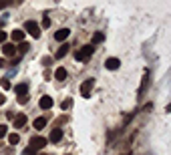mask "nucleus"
Listing matches in <instances>:
<instances>
[{
    "label": "nucleus",
    "mask_w": 171,
    "mask_h": 155,
    "mask_svg": "<svg viewBox=\"0 0 171 155\" xmlns=\"http://www.w3.org/2000/svg\"><path fill=\"white\" fill-rule=\"evenodd\" d=\"M71 105H72V101H71V99H67V101L62 103V109H65V111H67V109H71Z\"/></svg>",
    "instance_id": "25"
},
{
    "label": "nucleus",
    "mask_w": 171,
    "mask_h": 155,
    "mask_svg": "<svg viewBox=\"0 0 171 155\" xmlns=\"http://www.w3.org/2000/svg\"><path fill=\"white\" fill-rule=\"evenodd\" d=\"M46 143H49V141H46V137L36 135V137H32V139H30V149H34V151H40V149H44Z\"/></svg>",
    "instance_id": "2"
},
{
    "label": "nucleus",
    "mask_w": 171,
    "mask_h": 155,
    "mask_svg": "<svg viewBox=\"0 0 171 155\" xmlns=\"http://www.w3.org/2000/svg\"><path fill=\"white\" fill-rule=\"evenodd\" d=\"M18 141H20V137L16 135V133H10V135H8V143H10V145H16Z\"/></svg>",
    "instance_id": "18"
},
{
    "label": "nucleus",
    "mask_w": 171,
    "mask_h": 155,
    "mask_svg": "<svg viewBox=\"0 0 171 155\" xmlns=\"http://www.w3.org/2000/svg\"><path fill=\"white\" fill-rule=\"evenodd\" d=\"M68 49H71V46H68V45H62L61 49L57 50V59H62V57H65V54L68 53Z\"/></svg>",
    "instance_id": "15"
},
{
    "label": "nucleus",
    "mask_w": 171,
    "mask_h": 155,
    "mask_svg": "<svg viewBox=\"0 0 171 155\" xmlns=\"http://www.w3.org/2000/svg\"><path fill=\"white\" fill-rule=\"evenodd\" d=\"M50 63H53V59H50V57H44V59H42V64H44V67H46V64H50Z\"/></svg>",
    "instance_id": "27"
},
{
    "label": "nucleus",
    "mask_w": 171,
    "mask_h": 155,
    "mask_svg": "<svg viewBox=\"0 0 171 155\" xmlns=\"http://www.w3.org/2000/svg\"><path fill=\"white\" fill-rule=\"evenodd\" d=\"M0 87H2V89H6V91H8V89H10V79H8V77L0 79Z\"/></svg>",
    "instance_id": "19"
},
{
    "label": "nucleus",
    "mask_w": 171,
    "mask_h": 155,
    "mask_svg": "<svg viewBox=\"0 0 171 155\" xmlns=\"http://www.w3.org/2000/svg\"><path fill=\"white\" fill-rule=\"evenodd\" d=\"M42 26L49 28V26H50V18H42Z\"/></svg>",
    "instance_id": "26"
},
{
    "label": "nucleus",
    "mask_w": 171,
    "mask_h": 155,
    "mask_svg": "<svg viewBox=\"0 0 171 155\" xmlns=\"http://www.w3.org/2000/svg\"><path fill=\"white\" fill-rule=\"evenodd\" d=\"M2 67H6V61H4V59H0V68Z\"/></svg>",
    "instance_id": "30"
},
{
    "label": "nucleus",
    "mask_w": 171,
    "mask_h": 155,
    "mask_svg": "<svg viewBox=\"0 0 171 155\" xmlns=\"http://www.w3.org/2000/svg\"><path fill=\"white\" fill-rule=\"evenodd\" d=\"M24 125H26V115H24V113L16 115V117H14V127L16 129H22Z\"/></svg>",
    "instance_id": "7"
},
{
    "label": "nucleus",
    "mask_w": 171,
    "mask_h": 155,
    "mask_svg": "<svg viewBox=\"0 0 171 155\" xmlns=\"http://www.w3.org/2000/svg\"><path fill=\"white\" fill-rule=\"evenodd\" d=\"M28 49H30V45H28V42H24V40L18 45V50H20V53H26Z\"/></svg>",
    "instance_id": "20"
},
{
    "label": "nucleus",
    "mask_w": 171,
    "mask_h": 155,
    "mask_svg": "<svg viewBox=\"0 0 171 155\" xmlns=\"http://www.w3.org/2000/svg\"><path fill=\"white\" fill-rule=\"evenodd\" d=\"M2 54L4 57H14L16 54V46L12 45V42H4L2 45Z\"/></svg>",
    "instance_id": "5"
},
{
    "label": "nucleus",
    "mask_w": 171,
    "mask_h": 155,
    "mask_svg": "<svg viewBox=\"0 0 171 155\" xmlns=\"http://www.w3.org/2000/svg\"><path fill=\"white\" fill-rule=\"evenodd\" d=\"M54 79H57V81H65L67 79V71L62 67H58L57 71H54Z\"/></svg>",
    "instance_id": "12"
},
{
    "label": "nucleus",
    "mask_w": 171,
    "mask_h": 155,
    "mask_svg": "<svg viewBox=\"0 0 171 155\" xmlns=\"http://www.w3.org/2000/svg\"><path fill=\"white\" fill-rule=\"evenodd\" d=\"M12 40H16V42H22V40H24V32L20 31V28L12 31Z\"/></svg>",
    "instance_id": "13"
},
{
    "label": "nucleus",
    "mask_w": 171,
    "mask_h": 155,
    "mask_svg": "<svg viewBox=\"0 0 171 155\" xmlns=\"http://www.w3.org/2000/svg\"><path fill=\"white\" fill-rule=\"evenodd\" d=\"M12 153H14V149H12V147H10V149H4V151H2V155H12Z\"/></svg>",
    "instance_id": "28"
},
{
    "label": "nucleus",
    "mask_w": 171,
    "mask_h": 155,
    "mask_svg": "<svg viewBox=\"0 0 171 155\" xmlns=\"http://www.w3.org/2000/svg\"><path fill=\"white\" fill-rule=\"evenodd\" d=\"M4 103H6V97H4V95L0 93V105H4Z\"/></svg>",
    "instance_id": "29"
},
{
    "label": "nucleus",
    "mask_w": 171,
    "mask_h": 155,
    "mask_svg": "<svg viewBox=\"0 0 171 155\" xmlns=\"http://www.w3.org/2000/svg\"><path fill=\"white\" fill-rule=\"evenodd\" d=\"M6 129H8L6 125H0V137H6V133H8Z\"/></svg>",
    "instance_id": "22"
},
{
    "label": "nucleus",
    "mask_w": 171,
    "mask_h": 155,
    "mask_svg": "<svg viewBox=\"0 0 171 155\" xmlns=\"http://www.w3.org/2000/svg\"><path fill=\"white\" fill-rule=\"evenodd\" d=\"M38 105H40V109H50V107H53V99L46 97V95H42L40 101H38Z\"/></svg>",
    "instance_id": "9"
},
{
    "label": "nucleus",
    "mask_w": 171,
    "mask_h": 155,
    "mask_svg": "<svg viewBox=\"0 0 171 155\" xmlns=\"http://www.w3.org/2000/svg\"><path fill=\"white\" fill-rule=\"evenodd\" d=\"M26 31L30 32L32 38H38V36H40V26H38L36 22H32V20H28V22H26Z\"/></svg>",
    "instance_id": "4"
},
{
    "label": "nucleus",
    "mask_w": 171,
    "mask_h": 155,
    "mask_svg": "<svg viewBox=\"0 0 171 155\" xmlns=\"http://www.w3.org/2000/svg\"><path fill=\"white\" fill-rule=\"evenodd\" d=\"M61 139H62V131L57 127V129H53V131H50V137H49L46 141H53V143H58Z\"/></svg>",
    "instance_id": "6"
},
{
    "label": "nucleus",
    "mask_w": 171,
    "mask_h": 155,
    "mask_svg": "<svg viewBox=\"0 0 171 155\" xmlns=\"http://www.w3.org/2000/svg\"><path fill=\"white\" fill-rule=\"evenodd\" d=\"M105 40V34L103 32H95L93 34V45H99V42H103Z\"/></svg>",
    "instance_id": "17"
},
{
    "label": "nucleus",
    "mask_w": 171,
    "mask_h": 155,
    "mask_svg": "<svg viewBox=\"0 0 171 155\" xmlns=\"http://www.w3.org/2000/svg\"><path fill=\"white\" fill-rule=\"evenodd\" d=\"M6 36H8L6 32H4V31H0V45H4V42H6Z\"/></svg>",
    "instance_id": "23"
},
{
    "label": "nucleus",
    "mask_w": 171,
    "mask_h": 155,
    "mask_svg": "<svg viewBox=\"0 0 171 155\" xmlns=\"http://www.w3.org/2000/svg\"><path fill=\"white\" fill-rule=\"evenodd\" d=\"M34 129H42V127H44V125H46V119L44 117H38V119H34Z\"/></svg>",
    "instance_id": "16"
},
{
    "label": "nucleus",
    "mask_w": 171,
    "mask_h": 155,
    "mask_svg": "<svg viewBox=\"0 0 171 155\" xmlns=\"http://www.w3.org/2000/svg\"><path fill=\"white\" fill-rule=\"evenodd\" d=\"M18 103H20V105H26V103H28V95H20V97H18Z\"/></svg>",
    "instance_id": "21"
},
{
    "label": "nucleus",
    "mask_w": 171,
    "mask_h": 155,
    "mask_svg": "<svg viewBox=\"0 0 171 155\" xmlns=\"http://www.w3.org/2000/svg\"><path fill=\"white\" fill-rule=\"evenodd\" d=\"M119 64H121V63H119V59H115V57H111V59H107V61H105V67L109 68V71L119 68Z\"/></svg>",
    "instance_id": "8"
},
{
    "label": "nucleus",
    "mask_w": 171,
    "mask_h": 155,
    "mask_svg": "<svg viewBox=\"0 0 171 155\" xmlns=\"http://www.w3.org/2000/svg\"><path fill=\"white\" fill-rule=\"evenodd\" d=\"M22 155H36V151H34V149H30V147H26L22 151Z\"/></svg>",
    "instance_id": "24"
},
{
    "label": "nucleus",
    "mask_w": 171,
    "mask_h": 155,
    "mask_svg": "<svg viewBox=\"0 0 171 155\" xmlns=\"http://www.w3.org/2000/svg\"><path fill=\"white\" fill-rule=\"evenodd\" d=\"M93 53H95V46L87 45V46H83V49L75 54V59H76V61H81V63H85V61H89V59L93 57Z\"/></svg>",
    "instance_id": "1"
},
{
    "label": "nucleus",
    "mask_w": 171,
    "mask_h": 155,
    "mask_svg": "<svg viewBox=\"0 0 171 155\" xmlns=\"http://www.w3.org/2000/svg\"><path fill=\"white\" fill-rule=\"evenodd\" d=\"M14 91H16L18 97H20V95H28V85L26 83H20V85H16V87H14Z\"/></svg>",
    "instance_id": "10"
},
{
    "label": "nucleus",
    "mask_w": 171,
    "mask_h": 155,
    "mask_svg": "<svg viewBox=\"0 0 171 155\" xmlns=\"http://www.w3.org/2000/svg\"><path fill=\"white\" fill-rule=\"evenodd\" d=\"M149 87V71H145L143 73V81H141V89H139V95L145 91V89Z\"/></svg>",
    "instance_id": "11"
},
{
    "label": "nucleus",
    "mask_w": 171,
    "mask_h": 155,
    "mask_svg": "<svg viewBox=\"0 0 171 155\" xmlns=\"http://www.w3.org/2000/svg\"><path fill=\"white\" fill-rule=\"evenodd\" d=\"M8 6V4H0V10H2V8H6Z\"/></svg>",
    "instance_id": "31"
},
{
    "label": "nucleus",
    "mask_w": 171,
    "mask_h": 155,
    "mask_svg": "<svg viewBox=\"0 0 171 155\" xmlns=\"http://www.w3.org/2000/svg\"><path fill=\"white\" fill-rule=\"evenodd\" d=\"M68 34H71V31H68V28H61V31L54 34V38H57V40H65Z\"/></svg>",
    "instance_id": "14"
},
{
    "label": "nucleus",
    "mask_w": 171,
    "mask_h": 155,
    "mask_svg": "<svg viewBox=\"0 0 171 155\" xmlns=\"http://www.w3.org/2000/svg\"><path fill=\"white\" fill-rule=\"evenodd\" d=\"M121 155H131V153H129V151H127V153H121Z\"/></svg>",
    "instance_id": "32"
},
{
    "label": "nucleus",
    "mask_w": 171,
    "mask_h": 155,
    "mask_svg": "<svg viewBox=\"0 0 171 155\" xmlns=\"http://www.w3.org/2000/svg\"><path fill=\"white\" fill-rule=\"evenodd\" d=\"M93 87H95V81H93V79L83 81V85H81V95H83V97H89L91 91H93Z\"/></svg>",
    "instance_id": "3"
}]
</instances>
